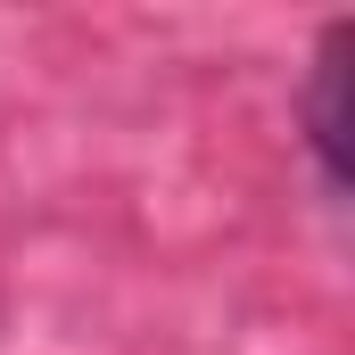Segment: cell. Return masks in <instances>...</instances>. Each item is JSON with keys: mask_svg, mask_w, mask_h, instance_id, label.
Masks as SVG:
<instances>
[{"mask_svg": "<svg viewBox=\"0 0 355 355\" xmlns=\"http://www.w3.org/2000/svg\"><path fill=\"white\" fill-rule=\"evenodd\" d=\"M347 17L322 33V50H314V83H306V141H314V157H322V174L331 190L347 182Z\"/></svg>", "mask_w": 355, "mask_h": 355, "instance_id": "cell-1", "label": "cell"}]
</instances>
